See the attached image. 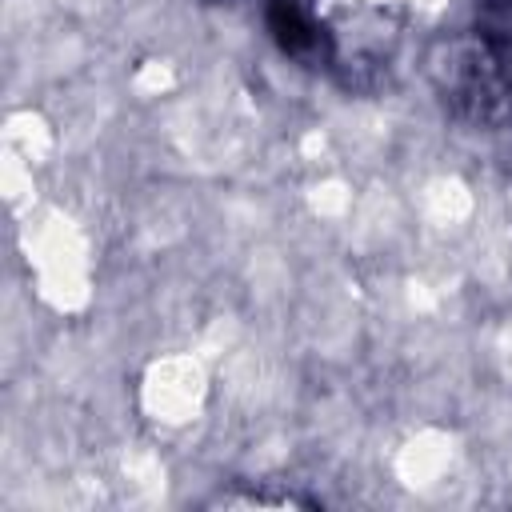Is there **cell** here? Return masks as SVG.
Masks as SVG:
<instances>
[{
    "instance_id": "cell-1",
    "label": "cell",
    "mask_w": 512,
    "mask_h": 512,
    "mask_svg": "<svg viewBox=\"0 0 512 512\" xmlns=\"http://www.w3.org/2000/svg\"><path fill=\"white\" fill-rule=\"evenodd\" d=\"M432 84L452 116L468 124H496L512 112V52L480 32L456 36L432 56Z\"/></svg>"
},
{
    "instance_id": "cell-2",
    "label": "cell",
    "mask_w": 512,
    "mask_h": 512,
    "mask_svg": "<svg viewBox=\"0 0 512 512\" xmlns=\"http://www.w3.org/2000/svg\"><path fill=\"white\" fill-rule=\"evenodd\" d=\"M476 32L512 52V0H476Z\"/></svg>"
}]
</instances>
